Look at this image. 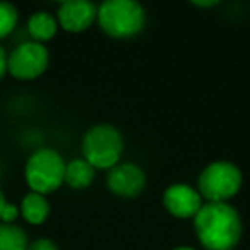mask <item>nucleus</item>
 Listing matches in <instances>:
<instances>
[{
  "label": "nucleus",
  "instance_id": "7ed1b4c3",
  "mask_svg": "<svg viewBox=\"0 0 250 250\" xmlns=\"http://www.w3.org/2000/svg\"><path fill=\"white\" fill-rule=\"evenodd\" d=\"M124 147V136L110 124L94 125L83 137V156L94 170H111L120 163Z\"/></svg>",
  "mask_w": 250,
  "mask_h": 250
},
{
  "label": "nucleus",
  "instance_id": "a211bd4d",
  "mask_svg": "<svg viewBox=\"0 0 250 250\" xmlns=\"http://www.w3.org/2000/svg\"><path fill=\"white\" fill-rule=\"evenodd\" d=\"M194 5H197V7H214V5H218V2H194Z\"/></svg>",
  "mask_w": 250,
  "mask_h": 250
},
{
  "label": "nucleus",
  "instance_id": "6ab92c4d",
  "mask_svg": "<svg viewBox=\"0 0 250 250\" xmlns=\"http://www.w3.org/2000/svg\"><path fill=\"white\" fill-rule=\"evenodd\" d=\"M5 204H7V201H5L4 194H2V190H0V216H2V211H4Z\"/></svg>",
  "mask_w": 250,
  "mask_h": 250
},
{
  "label": "nucleus",
  "instance_id": "ddd939ff",
  "mask_svg": "<svg viewBox=\"0 0 250 250\" xmlns=\"http://www.w3.org/2000/svg\"><path fill=\"white\" fill-rule=\"evenodd\" d=\"M0 250H28V236L14 223H0Z\"/></svg>",
  "mask_w": 250,
  "mask_h": 250
},
{
  "label": "nucleus",
  "instance_id": "0eeeda50",
  "mask_svg": "<svg viewBox=\"0 0 250 250\" xmlns=\"http://www.w3.org/2000/svg\"><path fill=\"white\" fill-rule=\"evenodd\" d=\"M147 178L144 170L136 163L125 161L115 165L106 177L108 190L122 199H134L143 194Z\"/></svg>",
  "mask_w": 250,
  "mask_h": 250
},
{
  "label": "nucleus",
  "instance_id": "4468645a",
  "mask_svg": "<svg viewBox=\"0 0 250 250\" xmlns=\"http://www.w3.org/2000/svg\"><path fill=\"white\" fill-rule=\"evenodd\" d=\"M18 9L9 2H2L0 0V38L7 36L9 33H12V29L18 24Z\"/></svg>",
  "mask_w": 250,
  "mask_h": 250
},
{
  "label": "nucleus",
  "instance_id": "6e6552de",
  "mask_svg": "<svg viewBox=\"0 0 250 250\" xmlns=\"http://www.w3.org/2000/svg\"><path fill=\"white\" fill-rule=\"evenodd\" d=\"M163 206L175 218L194 219L204 204H202V197L197 192V188L187 184H175L165 190Z\"/></svg>",
  "mask_w": 250,
  "mask_h": 250
},
{
  "label": "nucleus",
  "instance_id": "f8f14e48",
  "mask_svg": "<svg viewBox=\"0 0 250 250\" xmlns=\"http://www.w3.org/2000/svg\"><path fill=\"white\" fill-rule=\"evenodd\" d=\"M57 29H59L57 18L46 11L35 12V14H31V18L28 19V33H29V36L38 43L52 40L53 36L57 35Z\"/></svg>",
  "mask_w": 250,
  "mask_h": 250
},
{
  "label": "nucleus",
  "instance_id": "aec40b11",
  "mask_svg": "<svg viewBox=\"0 0 250 250\" xmlns=\"http://www.w3.org/2000/svg\"><path fill=\"white\" fill-rule=\"evenodd\" d=\"M173 250H195L194 247H188V245H182V247H177V249Z\"/></svg>",
  "mask_w": 250,
  "mask_h": 250
},
{
  "label": "nucleus",
  "instance_id": "dca6fc26",
  "mask_svg": "<svg viewBox=\"0 0 250 250\" xmlns=\"http://www.w3.org/2000/svg\"><path fill=\"white\" fill-rule=\"evenodd\" d=\"M18 216H19V208L16 204L7 202L5 208H4V211H2L0 219H2V223H14V219H18Z\"/></svg>",
  "mask_w": 250,
  "mask_h": 250
},
{
  "label": "nucleus",
  "instance_id": "f257e3e1",
  "mask_svg": "<svg viewBox=\"0 0 250 250\" xmlns=\"http://www.w3.org/2000/svg\"><path fill=\"white\" fill-rule=\"evenodd\" d=\"M194 229L206 250H235L243 225L240 212L228 202H208L195 214Z\"/></svg>",
  "mask_w": 250,
  "mask_h": 250
},
{
  "label": "nucleus",
  "instance_id": "f03ea898",
  "mask_svg": "<svg viewBox=\"0 0 250 250\" xmlns=\"http://www.w3.org/2000/svg\"><path fill=\"white\" fill-rule=\"evenodd\" d=\"M146 9L136 0H106L98 7L96 21L113 40H130L146 28Z\"/></svg>",
  "mask_w": 250,
  "mask_h": 250
},
{
  "label": "nucleus",
  "instance_id": "f3484780",
  "mask_svg": "<svg viewBox=\"0 0 250 250\" xmlns=\"http://www.w3.org/2000/svg\"><path fill=\"white\" fill-rule=\"evenodd\" d=\"M7 59H9V55L5 53L4 46L0 45V77L7 72Z\"/></svg>",
  "mask_w": 250,
  "mask_h": 250
},
{
  "label": "nucleus",
  "instance_id": "9b49d317",
  "mask_svg": "<svg viewBox=\"0 0 250 250\" xmlns=\"http://www.w3.org/2000/svg\"><path fill=\"white\" fill-rule=\"evenodd\" d=\"M19 212L31 225H42V223L46 221V218L50 214V204L45 195L29 192V194H26L22 197Z\"/></svg>",
  "mask_w": 250,
  "mask_h": 250
},
{
  "label": "nucleus",
  "instance_id": "20e7f679",
  "mask_svg": "<svg viewBox=\"0 0 250 250\" xmlns=\"http://www.w3.org/2000/svg\"><path fill=\"white\" fill-rule=\"evenodd\" d=\"M243 184L242 170L231 161H212L197 178V192L208 202H226L235 197Z\"/></svg>",
  "mask_w": 250,
  "mask_h": 250
},
{
  "label": "nucleus",
  "instance_id": "9d476101",
  "mask_svg": "<svg viewBox=\"0 0 250 250\" xmlns=\"http://www.w3.org/2000/svg\"><path fill=\"white\" fill-rule=\"evenodd\" d=\"M94 177H96V170L91 167L84 158H77L69 163H65V175H63V182L72 188H86L93 184Z\"/></svg>",
  "mask_w": 250,
  "mask_h": 250
},
{
  "label": "nucleus",
  "instance_id": "423d86ee",
  "mask_svg": "<svg viewBox=\"0 0 250 250\" xmlns=\"http://www.w3.org/2000/svg\"><path fill=\"white\" fill-rule=\"evenodd\" d=\"M50 63V52L43 43L24 42L19 43L7 59V70L22 81L40 77Z\"/></svg>",
  "mask_w": 250,
  "mask_h": 250
},
{
  "label": "nucleus",
  "instance_id": "39448f33",
  "mask_svg": "<svg viewBox=\"0 0 250 250\" xmlns=\"http://www.w3.org/2000/svg\"><path fill=\"white\" fill-rule=\"evenodd\" d=\"M24 175L33 192L42 195L50 194L63 184L65 161L59 151L52 147H42L28 158Z\"/></svg>",
  "mask_w": 250,
  "mask_h": 250
},
{
  "label": "nucleus",
  "instance_id": "1a4fd4ad",
  "mask_svg": "<svg viewBox=\"0 0 250 250\" xmlns=\"http://www.w3.org/2000/svg\"><path fill=\"white\" fill-rule=\"evenodd\" d=\"M98 16V7L87 0H67L59 7L57 22L69 33H83L93 26Z\"/></svg>",
  "mask_w": 250,
  "mask_h": 250
},
{
  "label": "nucleus",
  "instance_id": "2eb2a0df",
  "mask_svg": "<svg viewBox=\"0 0 250 250\" xmlns=\"http://www.w3.org/2000/svg\"><path fill=\"white\" fill-rule=\"evenodd\" d=\"M28 250H60V249L53 240L38 238V240H35L31 245H28Z\"/></svg>",
  "mask_w": 250,
  "mask_h": 250
}]
</instances>
